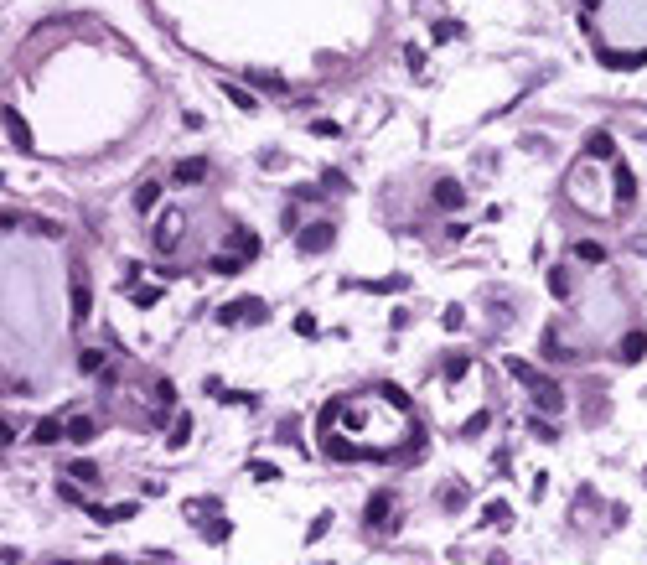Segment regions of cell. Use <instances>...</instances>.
<instances>
[{
  "label": "cell",
  "instance_id": "25",
  "mask_svg": "<svg viewBox=\"0 0 647 565\" xmlns=\"http://www.w3.org/2000/svg\"><path fill=\"white\" fill-rule=\"evenodd\" d=\"M311 135H321V140H337V135H342V125H332V120H311Z\"/></svg>",
  "mask_w": 647,
  "mask_h": 565
},
{
  "label": "cell",
  "instance_id": "11",
  "mask_svg": "<svg viewBox=\"0 0 647 565\" xmlns=\"http://www.w3.org/2000/svg\"><path fill=\"white\" fill-rule=\"evenodd\" d=\"M32 436L42 441V446H52V441H57V436H68V426H62L57 415H47V420H36V430H32Z\"/></svg>",
  "mask_w": 647,
  "mask_h": 565
},
{
  "label": "cell",
  "instance_id": "33",
  "mask_svg": "<svg viewBox=\"0 0 647 565\" xmlns=\"http://www.w3.org/2000/svg\"><path fill=\"white\" fill-rule=\"evenodd\" d=\"M295 332H300V337H316V322L306 317V311H300V317H295Z\"/></svg>",
  "mask_w": 647,
  "mask_h": 565
},
{
  "label": "cell",
  "instance_id": "16",
  "mask_svg": "<svg viewBox=\"0 0 647 565\" xmlns=\"http://www.w3.org/2000/svg\"><path fill=\"white\" fill-rule=\"evenodd\" d=\"M632 192H637V182H632V172L616 161V197H622V203H632Z\"/></svg>",
  "mask_w": 647,
  "mask_h": 565
},
{
  "label": "cell",
  "instance_id": "20",
  "mask_svg": "<svg viewBox=\"0 0 647 565\" xmlns=\"http://www.w3.org/2000/svg\"><path fill=\"white\" fill-rule=\"evenodd\" d=\"M430 36H435V42H456V36H461V21H435Z\"/></svg>",
  "mask_w": 647,
  "mask_h": 565
},
{
  "label": "cell",
  "instance_id": "19",
  "mask_svg": "<svg viewBox=\"0 0 647 565\" xmlns=\"http://www.w3.org/2000/svg\"><path fill=\"white\" fill-rule=\"evenodd\" d=\"M78 369H83V374H104V379H109V363H104V353H83V358H78Z\"/></svg>",
  "mask_w": 647,
  "mask_h": 565
},
{
  "label": "cell",
  "instance_id": "14",
  "mask_svg": "<svg viewBox=\"0 0 647 565\" xmlns=\"http://www.w3.org/2000/svg\"><path fill=\"white\" fill-rule=\"evenodd\" d=\"M389 508H394V493H373V498H368V508H363V519H368V524H378Z\"/></svg>",
  "mask_w": 647,
  "mask_h": 565
},
{
  "label": "cell",
  "instance_id": "5",
  "mask_svg": "<svg viewBox=\"0 0 647 565\" xmlns=\"http://www.w3.org/2000/svg\"><path fill=\"white\" fill-rule=\"evenodd\" d=\"M337 229L332 223H311V229H300V249H311V254H321V249H332Z\"/></svg>",
  "mask_w": 647,
  "mask_h": 565
},
{
  "label": "cell",
  "instance_id": "27",
  "mask_svg": "<svg viewBox=\"0 0 647 565\" xmlns=\"http://www.w3.org/2000/svg\"><path fill=\"white\" fill-rule=\"evenodd\" d=\"M130 301H135V306H155V301H161V291H155V285H145V291H130Z\"/></svg>",
  "mask_w": 647,
  "mask_h": 565
},
{
  "label": "cell",
  "instance_id": "4",
  "mask_svg": "<svg viewBox=\"0 0 647 565\" xmlns=\"http://www.w3.org/2000/svg\"><path fill=\"white\" fill-rule=\"evenodd\" d=\"M270 317V306L264 301H228V306H218V327H239V322H264Z\"/></svg>",
  "mask_w": 647,
  "mask_h": 565
},
{
  "label": "cell",
  "instance_id": "31",
  "mask_svg": "<svg viewBox=\"0 0 647 565\" xmlns=\"http://www.w3.org/2000/svg\"><path fill=\"white\" fill-rule=\"evenodd\" d=\"M155 400H161V404H171V400H176V389H171V379H161V384H155Z\"/></svg>",
  "mask_w": 647,
  "mask_h": 565
},
{
  "label": "cell",
  "instance_id": "15",
  "mask_svg": "<svg viewBox=\"0 0 647 565\" xmlns=\"http://www.w3.org/2000/svg\"><path fill=\"white\" fill-rule=\"evenodd\" d=\"M642 353H647V332H627V343H622V358H632V363H637Z\"/></svg>",
  "mask_w": 647,
  "mask_h": 565
},
{
  "label": "cell",
  "instance_id": "9",
  "mask_svg": "<svg viewBox=\"0 0 647 565\" xmlns=\"http://www.w3.org/2000/svg\"><path fill=\"white\" fill-rule=\"evenodd\" d=\"M83 317H88V275L73 270V322H83Z\"/></svg>",
  "mask_w": 647,
  "mask_h": 565
},
{
  "label": "cell",
  "instance_id": "24",
  "mask_svg": "<svg viewBox=\"0 0 647 565\" xmlns=\"http://www.w3.org/2000/svg\"><path fill=\"white\" fill-rule=\"evenodd\" d=\"M585 146H590V156H611V151H616V146H611V135H601V130L585 140Z\"/></svg>",
  "mask_w": 647,
  "mask_h": 565
},
{
  "label": "cell",
  "instance_id": "3",
  "mask_svg": "<svg viewBox=\"0 0 647 565\" xmlns=\"http://www.w3.org/2000/svg\"><path fill=\"white\" fill-rule=\"evenodd\" d=\"M233 244H239V249H228V254L218 249V254H213V270H218V275H239V270L249 265V259L259 254V239H254L249 229H239V239H233Z\"/></svg>",
  "mask_w": 647,
  "mask_h": 565
},
{
  "label": "cell",
  "instance_id": "12",
  "mask_svg": "<svg viewBox=\"0 0 647 565\" xmlns=\"http://www.w3.org/2000/svg\"><path fill=\"white\" fill-rule=\"evenodd\" d=\"M68 441H78V446L94 441V415H73L68 420Z\"/></svg>",
  "mask_w": 647,
  "mask_h": 565
},
{
  "label": "cell",
  "instance_id": "8",
  "mask_svg": "<svg viewBox=\"0 0 647 565\" xmlns=\"http://www.w3.org/2000/svg\"><path fill=\"white\" fill-rule=\"evenodd\" d=\"M6 135H11V146H21V151H32V130H26V120L16 109H6Z\"/></svg>",
  "mask_w": 647,
  "mask_h": 565
},
{
  "label": "cell",
  "instance_id": "17",
  "mask_svg": "<svg viewBox=\"0 0 647 565\" xmlns=\"http://www.w3.org/2000/svg\"><path fill=\"white\" fill-rule=\"evenodd\" d=\"M187 436H192V415H181L176 426H171V451H181V446H187Z\"/></svg>",
  "mask_w": 647,
  "mask_h": 565
},
{
  "label": "cell",
  "instance_id": "1",
  "mask_svg": "<svg viewBox=\"0 0 647 565\" xmlns=\"http://www.w3.org/2000/svg\"><path fill=\"white\" fill-rule=\"evenodd\" d=\"M389 394L373 389V394H358V400H342V426L347 436H326V456H394L404 446L419 441L409 410H389Z\"/></svg>",
  "mask_w": 647,
  "mask_h": 565
},
{
  "label": "cell",
  "instance_id": "6",
  "mask_svg": "<svg viewBox=\"0 0 647 565\" xmlns=\"http://www.w3.org/2000/svg\"><path fill=\"white\" fill-rule=\"evenodd\" d=\"M176 229H181V207H171V213L155 223V249H161V254H171V249H176V244H171V239H176Z\"/></svg>",
  "mask_w": 647,
  "mask_h": 565
},
{
  "label": "cell",
  "instance_id": "13",
  "mask_svg": "<svg viewBox=\"0 0 647 565\" xmlns=\"http://www.w3.org/2000/svg\"><path fill=\"white\" fill-rule=\"evenodd\" d=\"M155 197H161V182H140V187H135V213H151Z\"/></svg>",
  "mask_w": 647,
  "mask_h": 565
},
{
  "label": "cell",
  "instance_id": "23",
  "mask_svg": "<svg viewBox=\"0 0 647 565\" xmlns=\"http://www.w3.org/2000/svg\"><path fill=\"white\" fill-rule=\"evenodd\" d=\"M223 94H228L233 104H239V109H254V94H244L239 83H223Z\"/></svg>",
  "mask_w": 647,
  "mask_h": 565
},
{
  "label": "cell",
  "instance_id": "10",
  "mask_svg": "<svg viewBox=\"0 0 647 565\" xmlns=\"http://www.w3.org/2000/svg\"><path fill=\"white\" fill-rule=\"evenodd\" d=\"M171 177H176L181 187H192V182H202V177H207V161H202V156H192V161H176V172H171Z\"/></svg>",
  "mask_w": 647,
  "mask_h": 565
},
{
  "label": "cell",
  "instance_id": "2",
  "mask_svg": "<svg viewBox=\"0 0 647 565\" xmlns=\"http://www.w3.org/2000/svg\"><path fill=\"white\" fill-rule=\"evenodd\" d=\"M503 369H508L513 379H518V384H528V394L538 400V410H544V415H559V410H564V394H559V384H554V379H544V374L534 369V363H523V358H508Z\"/></svg>",
  "mask_w": 647,
  "mask_h": 565
},
{
  "label": "cell",
  "instance_id": "21",
  "mask_svg": "<svg viewBox=\"0 0 647 565\" xmlns=\"http://www.w3.org/2000/svg\"><path fill=\"white\" fill-rule=\"evenodd\" d=\"M228 534H233V524H228V519H218V524H207V529H202V540H207V545H223Z\"/></svg>",
  "mask_w": 647,
  "mask_h": 565
},
{
  "label": "cell",
  "instance_id": "18",
  "mask_svg": "<svg viewBox=\"0 0 647 565\" xmlns=\"http://www.w3.org/2000/svg\"><path fill=\"white\" fill-rule=\"evenodd\" d=\"M549 291H554V301H570V275H564V270H549Z\"/></svg>",
  "mask_w": 647,
  "mask_h": 565
},
{
  "label": "cell",
  "instance_id": "32",
  "mask_svg": "<svg viewBox=\"0 0 647 565\" xmlns=\"http://www.w3.org/2000/svg\"><path fill=\"white\" fill-rule=\"evenodd\" d=\"M249 472H254V477H264V482H274V477H280V472H274L270 462H254V467H249Z\"/></svg>",
  "mask_w": 647,
  "mask_h": 565
},
{
  "label": "cell",
  "instance_id": "22",
  "mask_svg": "<svg viewBox=\"0 0 647 565\" xmlns=\"http://www.w3.org/2000/svg\"><path fill=\"white\" fill-rule=\"evenodd\" d=\"M404 275H389V280H368V291H378V296H389V291H404Z\"/></svg>",
  "mask_w": 647,
  "mask_h": 565
},
{
  "label": "cell",
  "instance_id": "29",
  "mask_svg": "<svg viewBox=\"0 0 647 565\" xmlns=\"http://www.w3.org/2000/svg\"><path fill=\"white\" fill-rule=\"evenodd\" d=\"M461 322H466V311H461V306H445V327H451V332H461Z\"/></svg>",
  "mask_w": 647,
  "mask_h": 565
},
{
  "label": "cell",
  "instance_id": "26",
  "mask_svg": "<svg viewBox=\"0 0 647 565\" xmlns=\"http://www.w3.org/2000/svg\"><path fill=\"white\" fill-rule=\"evenodd\" d=\"M575 254H580V259H590V265H601L606 249H601V244H575Z\"/></svg>",
  "mask_w": 647,
  "mask_h": 565
},
{
  "label": "cell",
  "instance_id": "28",
  "mask_svg": "<svg viewBox=\"0 0 647 565\" xmlns=\"http://www.w3.org/2000/svg\"><path fill=\"white\" fill-rule=\"evenodd\" d=\"M466 369H471V358H451V363H445V379L456 384V379H466Z\"/></svg>",
  "mask_w": 647,
  "mask_h": 565
},
{
  "label": "cell",
  "instance_id": "7",
  "mask_svg": "<svg viewBox=\"0 0 647 565\" xmlns=\"http://www.w3.org/2000/svg\"><path fill=\"white\" fill-rule=\"evenodd\" d=\"M466 203V192H461V182H435V207H445V213H456V207Z\"/></svg>",
  "mask_w": 647,
  "mask_h": 565
},
{
  "label": "cell",
  "instance_id": "30",
  "mask_svg": "<svg viewBox=\"0 0 647 565\" xmlns=\"http://www.w3.org/2000/svg\"><path fill=\"white\" fill-rule=\"evenodd\" d=\"M73 477H83V482H94V477H99V467H94V462H73Z\"/></svg>",
  "mask_w": 647,
  "mask_h": 565
}]
</instances>
